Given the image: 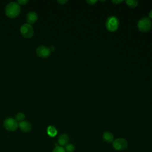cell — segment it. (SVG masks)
Returning a JSON list of instances; mask_svg holds the SVG:
<instances>
[{
  "mask_svg": "<svg viewBox=\"0 0 152 152\" xmlns=\"http://www.w3.org/2000/svg\"><path fill=\"white\" fill-rule=\"evenodd\" d=\"M28 2V0H18L17 3L20 5H25Z\"/></svg>",
  "mask_w": 152,
  "mask_h": 152,
  "instance_id": "e0dca14e",
  "label": "cell"
},
{
  "mask_svg": "<svg viewBox=\"0 0 152 152\" xmlns=\"http://www.w3.org/2000/svg\"><path fill=\"white\" fill-rule=\"evenodd\" d=\"M18 126L20 127V129L24 132H28L31 129V124L27 121H23L21 122H20L18 123Z\"/></svg>",
  "mask_w": 152,
  "mask_h": 152,
  "instance_id": "ba28073f",
  "label": "cell"
},
{
  "mask_svg": "<svg viewBox=\"0 0 152 152\" xmlns=\"http://www.w3.org/2000/svg\"><path fill=\"white\" fill-rule=\"evenodd\" d=\"M20 32L24 37L30 38L33 36L34 30L31 24L24 23L20 27Z\"/></svg>",
  "mask_w": 152,
  "mask_h": 152,
  "instance_id": "277c9868",
  "label": "cell"
},
{
  "mask_svg": "<svg viewBox=\"0 0 152 152\" xmlns=\"http://www.w3.org/2000/svg\"><path fill=\"white\" fill-rule=\"evenodd\" d=\"M4 126L6 129L10 131H15L18 127V123L13 118H8L4 122Z\"/></svg>",
  "mask_w": 152,
  "mask_h": 152,
  "instance_id": "5b68a950",
  "label": "cell"
},
{
  "mask_svg": "<svg viewBox=\"0 0 152 152\" xmlns=\"http://www.w3.org/2000/svg\"><path fill=\"white\" fill-rule=\"evenodd\" d=\"M52 152H65V150L64 148L62 147V146L57 145L54 148Z\"/></svg>",
  "mask_w": 152,
  "mask_h": 152,
  "instance_id": "2e32d148",
  "label": "cell"
},
{
  "mask_svg": "<svg viewBox=\"0 0 152 152\" xmlns=\"http://www.w3.org/2000/svg\"><path fill=\"white\" fill-rule=\"evenodd\" d=\"M57 2L58 3H59L60 4H61V5H63V4H65L66 2H67V1L66 0H62V1L61 0H58Z\"/></svg>",
  "mask_w": 152,
  "mask_h": 152,
  "instance_id": "d6986e66",
  "label": "cell"
},
{
  "mask_svg": "<svg viewBox=\"0 0 152 152\" xmlns=\"http://www.w3.org/2000/svg\"><path fill=\"white\" fill-rule=\"evenodd\" d=\"M123 1L122 0H119V1H118V0H113L112 1V2H113V3H115V4H119V3H121V2H122Z\"/></svg>",
  "mask_w": 152,
  "mask_h": 152,
  "instance_id": "ffe728a7",
  "label": "cell"
},
{
  "mask_svg": "<svg viewBox=\"0 0 152 152\" xmlns=\"http://www.w3.org/2000/svg\"><path fill=\"white\" fill-rule=\"evenodd\" d=\"M151 21L148 17H143L141 18L137 23V27L138 30L142 32L149 31L151 29Z\"/></svg>",
  "mask_w": 152,
  "mask_h": 152,
  "instance_id": "7a4b0ae2",
  "label": "cell"
},
{
  "mask_svg": "<svg viewBox=\"0 0 152 152\" xmlns=\"http://www.w3.org/2000/svg\"><path fill=\"white\" fill-rule=\"evenodd\" d=\"M113 148L116 150H124L128 147L127 141L123 138H118L112 142Z\"/></svg>",
  "mask_w": 152,
  "mask_h": 152,
  "instance_id": "8992f818",
  "label": "cell"
},
{
  "mask_svg": "<svg viewBox=\"0 0 152 152\" xmlns=\"http://www.w3.org/2000/svg\"><path fill=\"white\" fill-rule=\"evenodd\" d=\"M21 11L20 5L15 2H10L5 7V12L6 15L10 18L17 17Z\"/></svg>",
  "mask_w": 152,
  "mask_h": 152,
  "instance_id": "6da1fadb",
  "label": "cell"
},
{
  "mask_svg": "<svg viewBox=\"0 0 152 152\" xmlns=\"http://www.w3.org/2000/svg\"><path fill=\"white\" fill-rule=\"evenodd\" d=\"M65 152H73L75 150V146L72 144H67L65 146Z\"/></svg>",
  "mask_w": 152,
  "mask_h": 152,
  "instance_id": "5bb4252c",
  "label": "cell"
},
{
  "mask_svg": "<svg viewBox=\"0 0 152 152\" xmlns=\"http://www.w3.org/2000/svg\"><path fill=\"white\" fill-rule=\"evenodd\" d=\"M126 4L131 8H135L138 5V1L137 0H127L125 1Z\"/></svg>",
  "mask_w": 152,
  "mask_h": 152,
  "instance_id": "4fadbf2b",
  "label": "cell"
},
{
  "mask_svg": "<svg viewBox=\"0 0 152 152\" xmlns=\"http://www.w3.org/2000/svg\"><path fill=\"white\" fill-rule=\"evenodd\" d=\"M119 21L117 17L115 16H110L106 21V28L109 31H116L119 27Z\"/></svg>",
  "mask_w": 152,
  "mask_h": 152,
  "instance_id": "3957f363",
  "label": "cell"
},
{
  "mask_svg": "<svg viewBox=\"0 0 152 152\" xmlns=\"http://www.w3.org/2000/svg\"><path fill=\"white\" fill-rule=\"evenodd\" d=\"M148 15H149V17L152 19V10H151V11H150L149 14H148Z\"/></svg>",
  "mask_w": 152,
  "mask_h": 152,
  "instance_id": "44dd1931",
  "label": "cell"
},
{
  "mask_svg": "<svg viewBox=\"0 0 152 152\" xmlns=\"http://www.w3.org/2000/svg\"><path fill=\"white\" fill-rule=\"evenodd\" d=\"M103 139L107 142H112L114 140V136L113 134L109 131H105L103 134Z\"/></svg>",
  "mask_w": 152,
  "mask_h": 152,
  "instance_id": "8fae6325",
  "label": "cell"
},
{
  "mask_svg": "<svg viewBox=\"0 0 152 152\" xmlns=\"http://www.w3.org/2000/svg\"><path fill=\"white\" fill-rule=\"evenodd\" d=\"M86 2L89 4L90 5H94L95 3H96L97 2V1H95V0H88L86 1Z\"/></svg>",
  "mask_w": 152,
  "mask_h": 152,
  "instance_id": "ac0fdd59",
  "label": "cell"
},
{
  "mask_svg": "<svg viewBox=\"0 0 152 152\" xmlns=\"http://www.w3.org/2000/svg\"><path fill=\"white\" fill-rule=\"evenodd\" d=\"M37 18H38V15L37 13L33 11L29 12L26 16V20L27 21V23L30 24H32L34 23L37 21Z\"/></svg>",
  "mask_w": 152,
  "mask_h": 152,
  "instance_id": "9c48e42d",
  "label": "cell"
},
{
  "mask_svg": "<svg viewBox=\"0 0 152 152\" xmlns=\"http://www.w3.org/2000/svg\"><path fill=\"white\" fill-rule=\"evenodd\" d=\"M25 118V115L23 113L19 112L15 115V119L17 122H21L24 121V119Z\"/></svg>",
  "mask_w": 152,
  "mask_h": 152,
  "instance_id": "9a60e30c",
  "label": "cell"
},
{
  "mask_svg": "<svg viewBox=\"0 0 152 152\" xmlns=\"http://www.w3.org/2000/svg\"><path fill=\"white\" fill-rule=\"evenodd\" d=\"M47 132L50 137H55L57 134V130L53 126H49L47 129Z\"/></svg>",
  "mask_w": 152,
  "mask_h": 152,
  "instance_id": "7c38bea8",
  "label": "cell"
},
{
  "mask_svg": "<svg viewBox=\"0 0 152 152\" xmlns=\"http://www.w3.org/2000/svg\"><path fill=\"white\" fill-rule=\"evenodd\" d=\"M69 140V138L68 136V135L65 134H63L60 135L59 137H58V142L60 145V146H62V147L64 145L65 146L67 144H68Z\"/></svg>",
  "mask_w": 152,
  "mask_h": 152,
  "instance_id": "30bf717a",
  "label": "cell"
},
{
  "mask_svg": "<svg viewBox=\"0 0 152 152\" xmlns=\"http://www.w3.org/2000/svg\"><path fill=\"white\" fill-rule=\"evenodd\" d=\"M36 52L38 56L43 58H46L50 56L51 50L49 48L46 46H40L37 48Z\"/></svg>",
  "mask_w": 152,
  "mask_h": 152,
  "instance_id": "52a82bcc",
  "label": "cell"
}]
</instances>
